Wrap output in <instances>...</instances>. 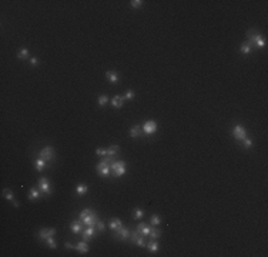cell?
Listing matches in <instances>:
<instances>
[{"instance_id":"21","label":"cell","mask_w":268,"mask_h":257,"mask_svg":"<svg viewBox=\"0 0 268 257\" xmlns=\"http://www.w3.org/2000/svg\"><path fill=\"white\" fill-rule=\"evenodd\" d=\"M118 150H120V147H118L117 144H114V146H110V147L107 149V156L116 157L117 154H118Z\"/></svg>"},{"instance_id":"15","label":"cell","mask_w":268,"mask_h":257,"mask_svg":"<svg viewBox=\"0 0 268 257\" xmlns=\"http://www.w3.org/2000/svg\"><path fill=\"white\" fill-rule=\"evenodd\" d=\"M123 101H124V97H121V96H114L113 100H111V106H113L114 109H121V107H123Z\"/></svg>"},{"instance_id":"7","label":"cell","mask_w":268,"mask_h":257,"mask_svg":"<svg viewBox=\"0 0 268 257\" xmlns=\"http://www.w3.org/2000/svg\"><path fill=\"white\" fill-rule=\"evenodd\" d=\"M141 128H143V133H146V134H154L157 132V123L154 120H148L144 123Z\"/></svg>"},{"instance_id":"38","label":"cell","mask_w":268,"mask_h":257,"mask_svg":"<svg viewBox=\"0 0 268 257\" xmlns=\"http://www.w3.org/2000/svg\"><path fill=\"white\" fill-rule=\"evenodd\" d=\"M37 62H39V60H37V57H31L30 59V64H31V66H36V64H37Z\"/></svg>"},{"instance_id":"12","label":"cell","mask_w":268,"mask_h":257,"mask_svg":"<svg viewBox=\"0 0 268 257\" xmlns=\"http://www.w3.org/2000/svg\"><path fill=\"white\" fill-rule=\"evenodd\" d=\"M82 234H83V239H84L86 242H90V240L93 239V236L96 234V230H94V227L87 226V229H86Z\"/></svg>"},{"instance_id":"13","label":"cell","mask_w":268,"mask_h":257,"mask_svg":"<svg viewBox=\"0 0 268 257\" xmlns=\"http://www.w3.org/2000/svg\"><path fill=\"white\" fill-rule=\"evenodd\" d=\"M136 230L141 234V236H148V234H150V230H151V227L147 226L146 223H140V224L137 226V229H136Z\"/></svg>"},{"instance_id":"4","label":"cell","mask_w":268,"mask_h":257,"mask_svg":"<svg viewBox=\"0 0 268 257\" xmlns=\"http://www.w3.org/2000/svg\"><path fill=\"white\" fill-rule=\"evenodd\" d=\"M233 136L235 137L238 141H242L245 137H247V132H245V128L241 124H237V126H234V128H233Z\"/></svg>"},{"instance_id":"32","label":"cell","mask_w":268,"mask_h":257,"mask_svg":"<svg viewBox=\"0 0 268 257\" xmlns=\"http://www.w3.org/2000/svg\"><path fill=\"white\" fill-rule=\"evenodd\" d=\"M46 242H47V246H49L50 249H56V247H57V244H56V242H54V239L53 237H47Z\"/></svg>"},{"instance_id":"25","label":"cell","mask_w":268,"mask_h":257,"mask_svg":"<svg viewBox=\"0 0 268 257\" xmlns=\"http://www.w3.org/2000/svg\"><path fill=\"white\" fill-rule=\"evenodd\" d=\"M114 161H116V157L113 156H104L100 160V163L104 164V166H110V163H114Z\"/></svg>"},{"instance_id":"30","label":"cell","mask_w":268,"mask_h":257,"mask_svg":"<svg viewBox=\"0 0 268 257\" xmlns=\"http://www.w3.org/2000/svg\"><path fill=\"white\" fill-rule=\"evenodd\" d=\"M151 224L153 226H158L160 223H161V218H160V216H157V214H154V216H151Z\"/></svg>"},{"instance_id":"26","label":"cell","mask_w":268,"mask_h":257,"mask_svg":"<svg viewBox=\"0 0 268 257\" xmlns=\"http://www.w3.org/2000/svg\"><path fill=\"white\" fill-rule=\"evenodd\" d=\"M17 57H19L20 60H26V59H29V50L26 49V47L20 49V51L17 53Z\"/></svg>"},{"instance_id":"16","label":"cell","mask_w":268,"mask_h":257,"mask_svg":"<svg viewBox=\"0 0 268 257\" xmlns=\"http://www.w3.org/2000/svg\"><path fill=\"white\" fill-rule=\"evenodd\" d=\"M34 166H36V170H37V171H43L44 169L47 167V163H46V160H43L42 157H39V159L36 160Z\"/></svg>"},{"instance_id":"2","label":"cell","mask_w":268,"mask_h":257,"mask_svg":"<svg viewBox=\"0 0 268 257\" xmlns=\"http://www.w3.org/2000/svg\"><path fill=\"white\" fill-rule=\"evenodd\" d=\"M247 37L250 39V43L251 44H254L255 47H258V49H262V47H265V40L264 37L261 35H258L254 29H250L248 31H247Z\"/></svg>"},{"instance_id":"11","label":"cell","mask_w":268,"mask_h":257,"mask_svg":"<svg viewBox=\"0 0 268 257\" xmlns=\"http://www.w3.org/2000/svg\"><path fill=\"white\" fill-rule=\"evenodd\" d=\"M109 227H110V230H113V231H117L118 229H121V227H123V223H121L120 218L114 217V218H111V220L109 222Z\"/></svg>"},{"instance_id":"5","label":"cell","mask_w":268,"mask_h":257,"mask_svg":"<svg viewBox=\"0 0 268 257\" xmlns=\"http://www.w3.org/2000/svg\"><path fill=\"white\" fill-rule=\"evenodd\" d=\"M39 189L43 191V194H46V196H50V194H51L50 182H49L46 177H42V179H39Z\"/></svg>"},{"instance_id":"31","label":"cell","mask_w":268,"mask_h":257,"mask_svg":"<svg viewBox=\"0 0 268 257\" xmlns=\"http://www.w3.org/2000/svg\"><path fill=\"white\" fill-rule=\"evenodd\" d=\"M241 143H242V146H244L245 149H250L251 146H253V140H251L250 137H245V139L241 141Z\"/></svg>"},{"instance_id":"17","label":"cell","mask_w":268,"mask_h":257,"mask_svg":"<svg viewBox=\"0 0 268 257\" xmlns=\"http://www.w3.org/2000/svg\"><path fill=\"white\" fill-rule=\"evenodd\" d=\"M141 133H143V128L140 127V126H133L131 128H130V136L131 137H140L141 136Z\"/></svg>"},{"instance_id":"8","label":"cell","mask_w":268,"mask_h":257,"mask_svg":"<svg viewBox=\"0 0 268 257\" xmlns=\"http://www.w3.org/2000/svg\"><path fill=\"white\" fill-rule=\"evenodd\" d=\"M131 236V231L127 229V227H121L117 231H114V237L118 239V240H128Z\"/></svg>"},{"instance_id":"9","label":"cell","mask_w":268,"mask_h":257,"mask_svg":"<svg viewBox=\"0 0 268 257\" xmlns=\"http://www.w3.org/2000/svg\"><path fill=\"white\" fill-rule=\"evenodd\" d=\"M96 170H97L98 176H101V177H109L110 176V171H111V169H110V166H104V164L98 163L97 167H96Z\"/></svg>"},{"instance_id":"40","label":"cell","mask_w":268,"mask_h":257,"mask_svg":"<svg viewBox=\"0 0 268 257\" xmlns=\"http://www.w3.org/2000/svg\"><path fill=\"white\" fill-rule=\"evenodd\" d=\"M13 206L14 207H19L20 204H19V202H16V200H13Z\"/></svg>"},{"instance_id":"14","label":"cell","mask_w":268,"mask_h":257,"mask_svg":"<svg viewBox=\"0 0 268 257\" xmlns=\"http://www.w3.org/2000/svg\"><path fill=\"white\" fill-rule=\"evenodd\" d=\"M76 250H77L78 253H87L89 251V244H87V242L86 240H83V242H78L77 244H76Z\"/></svg>"},{"instance_id":"20","label":"cell","mask_w":268,"mask_h":257,"mask_svg":"<svg viewBox=\"0 0 268 257\" xmlns=\"http://www.w3.org/2000/svg\"><path fill=\"white\" fill-rule=\"evenodd\" d=\"M106 77H107V80H109L110 83H117V82H118V77H117V74L114 73V71H111V70L106 71Z\"/></svg>"},{"instance_id":"39","label":"cell","mask_w":268,"mask_h":257,"mask_svg":"<svg viewBox=\"0 0 268 257\" xmlns=\"http://www.w3.org/2000/svg\"><path fill=\"white\" fill-rule=\"evenodd\" d=\"M67 247V249H76V246H73L71 244V243H66V244H64Z\"/></svg>"},{"instance_id":"22","label":"cell","mask_w":268,"mask_h":257,"mask_svg":"<svg viewBox=\"0 0 268 257\" xmlns=\"http://www.w3.org/2000/svg\"><path fill=\"white\" fill-rule=\"evenodd\" d=\"M148 236H150L153 240H157V239L161 236V230H158L157 227H151V230H150V234H148Z\"/></svg>"},{"instance_id":"24","label":"cell","mask_w":268,"mask_h":257,"mask_svg":"<svg viewBox=\"0 0 268 257\" xmlns=\"http://www.w3.org/2000/svg\"><path fill=\"white\" fill-rule=\"evenodd\" d=\"M71 231H73L74 234H80V233H83V230H82V224L80 223H77V222H74V223H71Z\"/></svg>"},{"instance_id":"28","label":"cell","mask_w":268,"mask_h":257,"mask_svg":"<svg viewBox=\"0 0 268 257\" xmlns=\"http://www.w3.org/2000/svg\"><path fill=\"white\" fill-rule=\"evenodd\" d=\"M97 103H98V106H100V107H104V106L109 103V97H107L106 94H103V96H100V97H98Z\"/></svg>"},{"instance_id":"37","label":"cell","mask_w":268,"mask_h":257,"mask_svg":"<svg viewBox=\"0 0 268 257\" xmlns=\"http://www.w3.org/2000/svg\"><path fill=\"white\" fill-rule=\"evenodd\" d=\"M104 229H106L104 223H103V222H97V230H98V231H103Z\"/></svg>"},{"instance_id":"33","label":"cell","mask_w":268,"mask_h":257,"mask_svg":"<svg viewBox=\"0 0 268 257\" xmlns=\"http://www.w3.org/2000/svg\"><path fill=\"white\" fill-rule=\"evenodd\" d=\"M96 154L97 156H101V157H104L107 156V149H103V147H98L97 150H96Z\"/></svg>"},{"instance_id":"27","label":"cell","mask_w":268,"mask_h":257,"mask_svg":"<svg viewBox=\"0 0 268 257\" xmlns=\"http://www.w3.org/2000/svg\"><path fill=\"white\" fill-rule=\"evenodd\" d=\"M87 190H89V189H87V186H86V184H77V186H76V193H77V194H86V193H87Z\"/></svg>"},{"instance_id":"10","label":"cell","mask_w":268,"mask_h":257,"mask_svg":"<svg viewBox=\"0 0 268 257\" xmlns=\"http://www.w3.org/2000/svg\"><path fill=\"white\" fill-rule=\"evenodd\" d=\"M39 237L43 239V240H46L47 237H53L56 234V229H42L39 230Z\"/></svg>"},{"instance_id":"1","label":"cell","mask_w":268,"mask_h":257,"mask_svg":"<svg viewBox=\"0 0 268 257\" xmlns=\"http://www.w3.org/2000/svg\"><path fill=\"white\" fill-rule=\"evenodd\" d=\"M78 218L82 220V223L84 224L86 227L87 226H97V222H98V218L97 216H96V213H94L93 210H90V209H84V210L80 213V216H78Z\"/></svg>"},{"instance_id":"29","label":"cell","mask_w":268,"mask_h":257,"mask_svg":"<svg viewBox=\"0 0 268 257\" xmlns=\"http://www.w3.org/2000/svg\"><path fill=\"white\" fill-rule=\"evenodd\" d=\"M3 194H4V199L9 200V202H13V200H14V197H13V191L9 190V189H6V190L3 191Z\"/></svg>"},{"instance_id":"35","label":"cell","mask_w":268,"mask_h":257,"mask_svg":"<svg viewBox=\"0 0 268 257\" xmlns=\"http://www.w3.org/2000/svg\"><path fill=\"white\" fill-rule=\"evenodd\" d=\"M133 216H134V218H141L144 216V213H143V210H141V209H136V210H134V213H133Z\"/></svg>"},{"instance_id":"19","label":"cell","mask_w":268,"mask_h":257,"mask_svg":"<svg viewBox=\"0 0 268 257\" xmlns=\"http://www.w3.org/2000/svg\"><path fill=\"white\" fill-rule=\"evenodd\" d=\"M147 249L150 250V251H153V253H155V251H158V250H160V246H158V243L155 242V240H153V239H151V242L147 243Z\"/></svg>"},{"instance_id":"23","label":"cell","mask_w":268,"mask_h":257,"mask_svg":"<svg viewBox=\"0 0 268 257\" xmlns=\"http://www.w3.org/2000/svg\"><path fill=\"white\" fill-rule=\"evenodd\" d=\"M29 199L30 200H39L40 199V191L37 189H30L29 191Z\"/></svg>"},{"instance_id":"34","label":"cell","mask_w":268,"mask_h":257,"mask_svg":"<svg viewBox=\"0 0 268 257\" xmlns=\"http://www.w3.org/2000/svg\"><path fill=\"white\" fill-rule=\"evenodd\" d=\"M134 96H136V94H134V92H133V90H127L123 97L127 99V100H131V99H134Z\"/></svg>"},{"instance_id":"6","label":"cell","mask_w":268,"mask_h":257,"mask_svg":"<svg viewBox=\"0 0 268 257\" xmlns=\"http://www.w3.org/2000/svg\"><path fill=\"white\" fill-rule=\"evenodd\" d=\"M40 157H42L43 160H46V161H51V160L54 159V149L50 147V146H46V147L40 152Z\"/></svg>"},{"instance_id":"18","label":"cell","mask_w":268,"mask_h":257,"mask_svg":"<svg viewBox=\"0 0 268 257\" xmlns=\"http://www.w3.org/2000/svg\"><path fill=\"white\" fill-rule=\"evenodd\" d=\"M251 46H253V44H251L250 42H244L242 44H241V47H240L241 53H242V55H250V53H251V50H253V49H251Z\"/></svg>"},{"instance_id":"36","label":"cell","mask_w":268,"mask_h":257,"mask_svg":"<svg viewBox=\"0 0 268 257\" xmlns=\"http://www.w3.org/2000/svg\"><path fill=\"white\" fill-rule=\"evenodd\" d=\"M141 4H143V2L141 0H133L131 2V7H141Z\"/></svg>"},{"instance_id":"3","label":"cell","mask_w":268,"mask_h":257,"mask_svg":"<svg viewBox=\"0 0 268 257\" xmlns=\"http://www.w3.org/2000/svg\"><path fill=\"white\" fill-rule=\"evenodd\" d=\"M111 171H113L114 177H121V176L126 174V161L123 160H116L113 164H111Z\"/></svg>"}]
</instances>
